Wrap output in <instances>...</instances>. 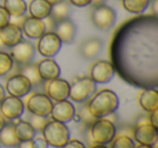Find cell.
Returning a JSON list of instances; mask_svg holds the SVG:
<instances>
[{"label": "cell", "mask_w": 158, "mask_h": 148, "mask_svg": "<svg viewBox=\"0 0 158 148\" xmlns=\"http://www.w3.org/2000/svg\"><path fill=\"white\" fill-rule=\"evenodd\" d=\"M70 84L62 78H54L51 80H47L44 83V91L46 94L55 102L67 100L69 95Z\"/></svg>", "instance_id": "11"}, {"label": "cell", "mask_w": 158, "mask_h": 148, "mask_svg": "<svg viewBox=\"0 0 158 148\" xmlns=\"http://www.w3.org/2000/svg\"><path fill=\"white\" fill-rule=\"evenodd\" d=\"M25 18H26V15H22V16H14V18H10V23H12V24H15L18 25V26H22L23 22L25 21Z\"/></svg>", "instance_id": "39"}, {"label": "cell", "mask_w": 158, "mask_h": 148, "mask_svg": "<svg viewBox=\"0 0 158 148\" xmlns=\"http://www.w3.org/2000/svg\"><path fill=\"white\" fill-rule=\"evenodd\" d=\"M148 120L152 125L155 126L156 129H158V109H155V110L149 113Z\"/></svg>", "instance_id": "37"}, {"label": "cell", "mask_w": 158, "mask_h": 148, "mask_svg": "<svg viewBox=\"0 0 158 148\" xmlns=\"http://www.w3.org/2000/svg\"><path fill=\"white\" fill-rule=\"evenodd\" d=\"M46 1H48V2L50 3L51 6H53V5H55V3H59V2H61L62 0H46Z\"/></svg>", "instance_id": "47"}, {"label": "cell", "mask_w": 158, "mask_h": 148, "mask_svg": "<svg viewBox=\"0 0 158 148\" xmlns=\"http://www.w3.org/2000/svg\"><path fill=\"white\" fill-rule=\"evenodd\" d=\"M31 146L33 148H48V143L44 141V137L35 136L31 139Z\"/></svg>", "instance_id": "35"}, {"label": "cell", "mask_w": 158, "mask_h": 148, "mask_svg": "<svg viewBox=\"0 0 158 148\" xmlns=\"http://www.w3.org/2000/svg\"><path fill=\"white\" fill-rule=\"evenodd\" d=\"M91 21L97 28L101 31H108L116 23V12L107 5L94 7L91 12Z\"/></svg>", "instance_id": "8"}, {"label": "cell", "mask_w": 158, "mask_h": 148, "mask_svg": "<svg viewBox=\"0 0 158 148\" xmlns=\"http://www.w3.org/2000/svg\"><path fill=\"white\" fill-rule=\"evenodd\" d=\"M5 96H6V90L2 85L0 84V103L2 102V100L5 98Z\"/></svg>", "instance_id": "43"}, {"label": "cell", "mask_w": 158, "mask_h": 148, "mask_svg": "<svg viewBox=\"0 0 158 148\" xmlns=\"http://www.w3.org/2000/svg\"><path fill=\"white\" fill-rule=\"evenodd\" d=\"M90 148H107L106 145H102V144H93Z\"/></svg>", "instance_id": "46"}, {"label": "cell", "mask_w": 158, "mask_h": 148, "mask_svg": "<svg viewBox=\"0 0 158 148\" xmlns=\"http://www.w3.org/2000/svg\"><path fill=\"white\" fill-rule=\"evenodd\" d=\"M37 68L44 81L57 78L61 74V68L51 57H44L37 63Z\"/></svg>", "instance_id": "17"}, {"label": "cell", "mask_w": 158, "mask_h": 148, "mask_svg": "<svg viewBox=\"0 0 158 148\" xmlns=\"http://www.w3.org/2000/svg\"><path fill=\"white\" fill-rule=\"evenodd\" d=\"M5 48H6V47L3 46V43H2V42H1V40H0V50H3V49H5Z\"/></svg>", "instance_id": "48"}, {"label": "cell", "mask_w": 158, "mask_h": 148, "mask_svg": "<svg viewBox=\"0 0 158 148\" xmlns=\"http://www.w3.org/2000/svg\"><path fill=\"white\" fill-rule=\"evenodd\" d=\"M52 106V100L46 93H40V92L31 93L25 103V107L29 113L41 117H48L51 113Z\"/></svg>", "instance_id": "7"}, {"label": "cell", "mask_w": 158, "mask_h": 148, "mask_svg": "<svg viewBox=\"0 0 158 148\" xmlns=\"http://www.w3.org/2000/svg\"><path fill=\"white\" fill-rule=\"evenodd\" d=\"M152 3V1H151ZM152 9H153V14H158V8H157V0H154L152 3Z\"/></svg>", "instance_id": "42"}, {"label": "cell", "mask_w": 158, "mask_h": 148, "mask_svg": "<svg viewBox=\"0 0 158 148\" xmlns=\"http://www.w3.org/2000/svg\"><path fill=\"white\" fill-rule=\"evenodd\" d=\"M42 137L48 143L49 146H52L54 148H61L67 143L69 139V129L67 128L65 123L51 120L44 125L41 131Z\"/></svg>", "instance_id": "4"}, {"label": "cell", "mask_w": 158, "mask_h": 148, "mask_svg": "<svg viewBox=\"0 0 158 148\" xmlns=\"http://www.w3.org/2000/svg\"><path fill=\"white\" fill-rule=\"evenodd\" d=\"M135 144L132 137L126 134H116L110 142V148H134Z\"/></svg>", "instance_id": "31"}, {"label": "cell", "mask_w": 158, "mask_h": 148, "mask_svg": "<svg viewBox=\"0 0 158 148\" xmlns=\"http://www.w3.org/2000/svg\"><path fill=\"white\" fill-rule=\"evenodd\" d=\"M24 103L20 97L15 96H5L2 102L0 103V113L8 120H16L24 113Z\"/></svg>", "instance_id": "13"}, {"label": "cell", "mask_w": 158, "mask_h": 148, "mask_svg": "<svg viewBox=\"0 0 158 148\" xmlns=\"http://www.w3.org/2000/svg\"><path fill=\"white\" fill-rule=\"evenodd\" d=\"M20 74L24 75V76L28 79L31 87H39V85H41L42 83L44 82L39 75L37 64L31 63V62L28 64L20 66Z\"/></svg>", "instance_id": "25"}, {"label": "cell", "mask_w": 158, "mask_h": 148, "mask_svg": "<svg viewBox=\"0 0 158 148\" xmlns=\"http://www.w3.org/2000/svg\"><path fill=\"white\" fill-rule=\"evenodd\" d=\"M70 14V7L69 3L65 0H62L61 2L55 3L51 7V12L50 15L54 18L56 22H60V21L66 20V18H69Z\"/></svg>", "instance_id": "27"}, {"label": "cell", "mask_w": 158, "mask_h": 148, "mask_svg": "<svg viewBox=\"0 0 158 148\" xmlns=\"http://www.w3.org/2000/svg\"><path fill=\"white\" fill-rule=\"evenodd\" d=\"M51 7L52 6L46 0H31L27 9L31 18L44 20V18L50 15Z\"/></svg>", "instance_id": "22"}, {"label": "cell", "mask_w": 158, "mask_h": 148, "mask_svg": "<svg viewBox=\"0 0 158 148\" xmlns=\"http://www.w3.org/2000/svg\"><path fill=\"white\" fill-rule=\"evenodd\" d=\"M3 7L11 18L25 15L27 11L25 0H3Z\"/></svg>", "instance_id": "26"}, {"label": "cell", "mask_w": 158, "mask_h": 148, "mask_svg": "<svg viewBox=\"0 0 158 148\" xmlns=\"http://www.w3.org/2000/svg\"><path fill=\"white\" fill-rule=\"evenodd\" d=\"M103 49V42L99 38H90L87 39L79 47V53L84 59L92 60L95 59L101 53Z\"/></svg>", "instance_id": "21"}, {"label": "cell", "mask_w": 158, "mask_h": 148, "mask_svg": "<svg viewBox=\"0 0 158 148\" xmlns=\"http://www.w3.org/2000/svg\"><path fill=\"white\" fill-rule=\"evenodd\" d=\"M152 0H123V7L133 14H142L151 5Z\"/></svg>", "instance_id": "28"}, {"label": "cell", "mask_w": 158, "mask_h": 148, "mask_svg": "<svg viewBox=\"0 0 158 148\" xmlns=\"http://www.w3.org/2000/svg\"><path fill=\"white\" fill-rule=\"evenodd\" d=\"M48 121L49 120L47 119V117H41V116L33 115V113H31L28 118V122L31 123V125L33 126L36 132H41L44 125L48 123Z\"/></svg>", "instance_id": "32"}, {"label": "cell", "mask_w": 158, "mask_h": 148, "mask_svg": "<svg viewBox=\"0 0 158 148\" xmlns=\"http://www.w3.org/2000/svg\"><path fill=\"white\" fill-rule=\"evenodd\" d=\"M62 41L54 31H46L38 38L37 51L44 57H53L60 52Z\"/></svg>", "instance_id": "9"}, {"label": "cell", "mask_w": 158, "mask_h": 148, "mask_svg": "<svg viewBox=\"0 0 158 148\" xmlns=\"http://www.w3.org/2000/svg\"><path fill=\"white\" fill-rule=\"evenodd\" d=\"M138 101L141 108L147 113L158 109V92L156 88L143 89L139 95Z\"/></svg>", "instance_id": "20"}, {"label": "cell", "mask_w": 158, "mask_h": 148, "mask_svg": "<svg viewBox=\"0 0 158 148\" xmlns=\"http://www.w3.org/2000/svg\"><path fill=\"white\" fill-rule=\"evenodd\" d=\"M110 57L114 70L128 84L157 88V14H140L121 23L113 35Z\"/></svg>", "instance_id": "1"}, {"label": "cell", "mask_w": 158, "mask_h": 148, "mask_svg": "<svg viewBox=\"0 0 158 148\" xmlns=\"http://www.w3.org/2000/svg\"><path fill=\"white\" fill-rule=\"evenodd\" d=\"M115 70L112 63L105 60H98L92 64L89 72V77L95 83H107L113 79Z\"/></svg>", "instance_id": "12"}, {"label": "cell", "mask_w": 158, "mask_h": 148, "mask_svg": "<svg viewBox=\"0 0 158 148\" xmlns=\"http://www.w3.org/2000/svg\"><path fill=\"white\" fill-rule=\"evenodd\" d=\"M6 119H5V117H3L2 115H1V113H0V131L2 130V128L6 125Z\"/></svg>", "instance_id": "44"}, {"label": "cell", "mask_w": 158, "mask_h": 148, "mask_svg": "<svg viewBox=\"0 0 158 148\" xmlns=\"http://www.w3.org/2000/svg\"><path fill=\"white\" fill-rule=\"evenodd\" d=\"M73 119H76L77 121L81 122V124H84L85 126L89 128V125H90L97 118H94L90 113V111H89V109H88L87 102H84V103H80V105H79L76 113H75V116Z\"/></svg>", "instance_id": "29"}, {"label": "cell", "mask_w": 158, "mask_h": 148, "mask_svg": "<svg viewBox=\"0 0 158 148\" xmlns=\"http://www.w3.org/2000/svg\"><path fill=\"white\" fill-rule=\"evenodd\" d=\"M117 134V129L114 122L107 118H97L88 128L89 141L91 144L107 145Z\"/></svg>", "instance_id": "3"}, {"label": "cell", "mask_w": 158, "mask_h": 148, "mask_svg": "<svg viewBox=\"0 0 158 148\" xmlns=\"http://www.w3.org/2000/svg\"><path fill=\"white\" fill-rule=\"evenodd\" d=\"M20 144V139L16 137L14 132L13 123H6V125L0 131V145L5 146L7 148L18 147Z\"/></svg>", "instance_id": "24"}, {"label": "cell", "mask_w": 158, "mask_h": 148, "mask_svg": "<svg viewBox=\"0 0 158 148\" xmlns=\"http://www.w3.org/2000/svg\"><path fill=\"white\" fill-rule=\"evenodd\" d=\"M106 0H91V3L90 5L92 6L93 8L94 7H99V6H102L105 3Z\"/></svg>", "instance_id": "41"}, {"label": "cell", "mask_w": 158, "mask_h": 148, "mask_svg": "<svg viewBox=\"0 0 158 148\" xmlns=\"http://www.w3.org/2000/svg\"><path fill=\"white\" fill-rule=\"evenodd\" d=\"M97 91V83L90 77H82L75 80L69 87L68 97L78 104L87 102Z\"/></svg>", "instance_id": "5"}, {"label": "cell", "mask_w": 158, "mask_h": 148, "mask_svg": "<svg viewBox=\"0 0 158 148\" xmlns=\"http://www.w3.org/2000/svg\"><path fill=\"white\" fill-rule=\"evenodd\" d=\"M31 84L29 80L24 75L14 74L9 76L6 81V91L9 95L15 96V97H24L31 91Z\"/></svg>", "instance_id": "10"}, {"label": "cell", "mask_w": 158, "mask_h": 148, "mask_svg": "<svg viewBox=\"0 0 158 148\" xmlns=\"http://www.w3.org/2000/svg\"><path fill=\"white\" fill-rule=\"evenodd\" d=\"M88 109L94 118H105L114 113L119 106V98L114 91L102 89L87 101Z\"/></svg>", "instance_id": "2"}, {"label": "cell", "mask_w": 158, "mask_h": 148, "mask_svg": "<svg viewBox=\"0 0 158 148\" xmlns=\"http://www.w3.org/2000/svg\"><path fill=\"white\" fill-rule=\"evenodd\" d=\"M11 55L12 60L15 64L19 66L28 64L33 61L34 56H35V47L28 40H21L18 44L12 47Z\"/></svg>", "instance_id": "14"}, {"label": "cell", "mask_w": 158, "mask_h": 148, "mask_svg": "<svg viewBox=\"0 0 158 148\" xmlns=\"http://www.w3.org/2000/svg\"><path fill=\"white\" fill-rule=\"evenodd\" d=\"M23 39V33L20 26L9 23L0 28V40L6 48H12Z\"/></svg>", "instance_id": "16"}, {"label": "cell", "mask_w": 158, "mask_h": 148, "mask_svg": "<svg viewBox=\"0 0 158 148\" xmlns=\"http://www.w3.org/2000/svg\"><path fill=\"white\" fill-rule=\"evenodd\" d=\"M42 22H44L46 31H55V26H56L57 22L51 15H48L47 18H44V20H42ZM46 31H44V33H46Z\"/></svg>", "instance_id": "34"}, {"label": "cell", "mask_w": 158, "mask_h": 148, "mask_svg": "<svg viewBox=\"0 0 158 148\" xmlns=\"http://www.w3.org/2000/svg\"><path fill=\"white\" fill-rule=\"evenodd\" d=\"M132 136L136 143L154 146L157 143L158 129L149 123L148 117H142L134 125L132 130Z\"/></svg>", "instance_id": "6"}, {"label": "cell", "mask_w": 158, "mask_h": 148, "mask_svg": "<svg viewBox=\"0 0 158 148\" xmlns=\"http://www.w3.org/2000/svg\"><path fill=\"white\" fill-rule=\"evenodd\" d=\"M76 31H77L76 25L74 24V22L70 21L69 18H66V20L60 21V22L56 23L54 33L60 38L62 43L68 44L74 41L75 36H76Z\"/></svg>", "instance_id": "19"}, {"label": "cell", "mask_w": 158, "mask_h": 148, "mask_svg": "<svg viewBox=\"0 0 158 148\" xmlns=\"http://www.w3.org/2000/svg\"><path fill=\"white\" fill-rule=\"evenodd\" d=\"M14 66V62L12 60L10 53L0 50V77L7 76L12 70Z\"/></svg>", "instance_id": "30"}, {"label": "cell", "mask_w": 158, "mask_h": 148, "mask_svg": "<svg viewBox=\"0 0 158 148\" xmlns=\"http://www.w3.org/2000/svg\"><path fill=\"white\" fill-rule=\"evenodd\" d=\"M134 148H154V146L144 145V144H138L136 146H134Z\"/></svg>", "instance_id": "45"}, {"label": "cell", "mask_w": 158, "mask_h": 148, "mask_svg": "<svg viewBox=\"0 0 158 148\" xmlns=\"http://www.w3.org/2000/svg\"><path fill=\"white\" fill-rule=\"evenodd\" d=\"M18 148H33V146H31V141L20 142V144L18 145Z\"/></svg>", "instance_id": "40"}, {"label": "cell", "mask_w": 158, "mask_h": 148, "mask_svg": "<svg viewBox=\"0 0 158 148\" xmlns=\"http://www.w3.org/2000/svg\"><path fill=\"white\" fill-rule=\"evenodd\" d=\"M61 148H86V146L78 139H68L67 143Z\"/></svg>", "instance_id": "36"}, {"label": "cell", "mask_w": 158, "mask_h": 148, "mask_svg": "<svg viewBox=\"0 0 158 148\" xmlns=\"http://www.w3.org/2000/svg\"><path fill=\"white\" fill-rule=\"evenodd\" d=\"M68 2L70 5L75 6V7H78V8H84L87 7L91 3V0H68Z\"/></svg>", "instance_id": "38"}, {"label": "cell", "mask_w": 158, "mask_h": 148, "mask_svg": "<svg viewBox=\"0 0 158 148\" xmlns=\"http://www.w3.org/2000/svg\"><path fill=\"white\" fill-rule=\"evenodd\" d=\"M14 132L20 142L31 141L36 136V131L26 120H16L14 122Z\"/></svg>", "instance_id": "23"}, {"label": "cell", "mask_w": 158, "mask_h": 148, "mask_svg": "<svg viewBox=\"0 0 158 148\" xmlns=\"http://www.w3.org/2000/svg\"><path fill=\"white\" fill-rule=\"evenodd\" d=\"M21 29H22V33H24V35L29 39H38L46 31L42 20L31 18V16H26L21 26Z\"/></svg>", "instance_id": "18"}, {"label": "cell", "mask_w": 158, "mask_h": 148, "mask_svg": "<svg viewBox=\"0 0 158 148\" xmlns=\"http://www.w3.org/2000/svg\"><path fill=\"white\" fill-rule=\"evenodd\" d=\"M75 113H76V108L72 104V102L64 100L53 104L51 113L49 116H51L52 120L62 122V123H67V122L73 120Z\"/></svg>", "instance_id": "15"}, {"label": "cell", "mask_w": 158, "mask_h": 148, "mask_svg": "<svg viewBox=\"0 0 158 148\" xmlns=\"http://www.w3.org/2000/svg\"><path fill=\"white\" fill-rule=\"evenodd\" d=\"M10 18H11V16L8 13V11L5 9L3 6L0 5V28H2L6 25L9 24Z\"/></svg>", "instance_id": "33"}]
</instances>
